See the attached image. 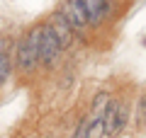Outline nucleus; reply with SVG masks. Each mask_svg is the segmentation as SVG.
<instances>
[{
    "instance_id": "nucleus-1",
    "label": "nucleus",
    "mask_w": 146,
    "mask_h": 138,
    "mask_svg": "<svg viewBox=\"0 0 146 138\" xmlns=\"http://www.w3.org/2000/svg\"><path fill=\"white\" fill-rule=\"evenodd\" d=\"M39 36H42V24H36L29 29V34H25L17 41L15 51V68L22 75H29L36 66H39Z\"/></svg>"
},
{
    "instance_id": "nucleus-13",
    "label": "nucleus",
    "mask_w": 146,
    "mask_h": 138,
    "mask_svg": "<svg viewBox=\"0 0 146 138\" xmlns=\"http://www.w3.org/2000/svg\"><path fill=\"white\" fill-rule=\"evenodd\" d=\"M105 3H107V5H110V7H112V3H115V0H105Z\"/></svg>"
},
{
    "instance_id": "nucleus-15",
    "label": "nucleus",
    "mask_w": 146,
    "mask_h": 138,
    "mask_svg": "<svg viewBox=\"0 0 146 138\" xmlns=\"http://www.w3.org/2000/svg\"><path fill=\"white\" fill-rule=\"evenodd\" d=\"M46 138H51V136H46Z\"/></svg>"
},
{
    "instance_id": "nucleus-7",
    "label": "nucleus",
    "mask_w": 146,
    "mask_h": 138,
    "mask_svg": "<svg viewBox=\"0 0 146 138\" xmlns=\"http://www.w3.org/2000/svg\"><path fill=\"white\" fill-rule=\"evenodd\" d=\"M117 104H119V102H115V99H110V104L105 107V112H102V124H105V136H107V138H112V131H115Z\"/></svg>"
},
{
    "instance_id": "nucleus-3",
    "label": "nucleus",
    "mask_w": 146,
    "mask_h": 138,
    "mask_svg": "<svg viewBox=\"0 0 146 138\" xmlns=\"http://www.w3.org/2000/svg\"><path fill=\"white\" fill-rule=\"evenodd\" d=\"M61 44H58L56 34L51 32V27L49 24H42V36H39V63L42 66H54V63L58 61V56H61Z\"/></svg>"
},
{
    "instance_id": "nucleus-12",
    "label": "nucleus",
    "mask_w": 146,
    "mask_h": 138,
    "mask_svg": "<svg viewBox=\"0 0 146 138\" xmlns=\"http://www.w3.org/2000/svg\"><path fill=\"white\" fill-rule=\"evenodd\" d=\"M139 119H141V124H144V119H146V97L141 99V107H139Z\"/></svg>"
},
{
    "instance_id": "nucleus-8",
    "label": "nucleus",
    "mask_w": 146,
    "mask_h": 138,
    "mask_svg": "<svg viewBox=\"0 0 146 138\" xmlns=\"http://www.w3.org/2000/svg\"><path fill=\"white\" fill-rule=\"evenodd\" d=\"M85 138H105V124H102V116H90V126H88Z\"/></svg>"
},
{
    "instance_id": "nucleus-4",
    "label": "nucleus",
    "mask_w": 146,
    "mask_h": 138,
    "mask_svg": "<svg viewBox=\"0 0 146 138\" xmlns=\"http://www.w3.org/2000/svg\"><path fill=\"white\" fill-rule=\"evenodd\" d=\"M49 27H51V32L56 34V39H58V44H61V49H68V46L73 44V39H76V34H73V29H71V24H68L66 20H63V15L61 12H54L51 17H49V22H46Z\"/></svg>"
},
{
    "instance_id": "nucleus-14",
    "label": "nucleus",
    "mask_w": 146,
    "mask_h": 138,
    "mask_svg": "<svg viewBox=\"0 0 146 138\" xmlns=\"http://www.w3.org/2000/svg\"><path fill=\"white\" fill-rule=\"evenodd\" d=\"M144 126H146V119H144Z\"/></svg>"
},
{
    "instance_id": "nucleus-11",
    "label": "nucleus",
    "mask_w": 146,
    "mask_h": 138,
    "mask_svg": "<svg viewBox=\"0 0 146 138\" xmlns=\"http://www.w3.org/2000/svg\"><path fill=\"white\" fill-rule=\"evenodd\" d=\"M5 53H7V39L0 34V56H5Z\"/></svg>"
},
{
    "instance_id": "nucleus-2",
    "label": "nucleus",
    "mask_w": 146,
    "mask_h": 138,
    "mask_svg": "<svg viewBox=\"0 0 146 138\" xmlns=\"http://www.w3.org/2000/svg\"><path fill=\"white\" fill-rule=\"evenodd\" d=\"M58 12L63 15V20L71 24L73 34L76 36H85L88 32V17H85L83 7H80V0H63L61 5H58Z\"/></svg>"
},
{
    "instance_id": "nucleus-10",
    "label": "nucleus",
    "mask_w": 146,
    "mask_h": 138,
    "mask_svg": "<svg viewBox=\"0 0 146 138\" xmlns=\"http://www.w3.org/2000/svg\"><path fill=\"white\" fill-rule=\"evenodd\" d=\"M88 126H90V116H83V119H80L78 131H76V138H85V133H88Z\"/></svg>"
},
{
    "instance_id": "nucleus-6",
    "label": "nucleus",
    "mask_w": 146,
    "mask_h": 138,
    "mask_svg": "<svg viewBox=\"0 0 146 138\" xmlns=\"http://www.w3.org/2000/svg\"><path fill=\"white\" fill-rule=\"evenodd\" d=\"M127 121H129V107H127L124 102L117 104V116H115V131H112V138L122 136L127 128Z\"/></svg>"
},
{
    "instance_id": "nucleus-5",
    "label": "nucleus",
    "mask_w": 146,
    "mask_h": 138,
    "mask_svg": "<svg viewBox=\"0 0 146 138\" xmlns=\"http://www.w3.org/2000/svg\"><path fill=\"white\" fill-rule=\"evenodd\" d=\"M80 7H83L90 27H100L110 15V5L105 0H80Z\"/></svg>"
},
{
    "instance_id": "nucleus-9",
    "label": "nucleus",
    "mask_w": 146,
    "mask_h": 138,
    "mask_svg": "<svg viewBox=\"0 0 146 138\" xmlns=\"http://www.w3.org/2000/svg\"><path fill=\"white\" fill-rule=\"evenodd\" d=\"M12 68H15V63H12V58H10V53H5V56H0V85L10 78V73H12Z\"/></svg>"
}]
</instances>
